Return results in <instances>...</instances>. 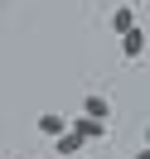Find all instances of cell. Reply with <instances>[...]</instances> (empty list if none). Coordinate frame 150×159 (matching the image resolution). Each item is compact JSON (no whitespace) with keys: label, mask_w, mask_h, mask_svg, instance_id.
<instances>
[{"label":"cell","mask_w":150,"mask_h":159,"mask_svg":"<svg viewBox=\"0 0 150 159\" xmlns=\"http://www.w3.org/2000/svg\"><path fill=\"white\" fill-rule=\"evenodd\" d=\"M82 145H87V140H82V135H78V130H63V135H58V140H53V154H58V159H68V154H78V149H82Z\"/></svg>","instance_id":"3"},{"label":"cell","mask_w":150,"mask_h":159,"mask_svg":"<svg viewBox=\"0 0 150 159\" xmlns=\"http://www.w3.org/2000/svg\"><path fill=\"white\" fill-rule=\"evenodd\" d=\"M136 159H150V145H140V154H136Z\"/></svg>","instance_id":"7"},{"label":"cell","mask_w":150,"mask_h":159,"mask_svg":"<svg viewBox=\"0 0 150 159\" xmlns=\"http://www.w3.org/2000/svg\"><path fill=\"white\" fill-rule=\"evenodd\" d=\"M145 145H150V125H145Z\"/></svg>","instance_id":"8"},{"label":"cell","mask_w":150,"mask_h":159,"mask_svg":"<svg viewBox=\"0 0 150 159\" xmlns=\"http://www.w3.org/2000/svg\"><path fill=\"white\" fill-rule=\"evenodd\" d=\"M136 29V5H116L111 10V34H131Z\"/></svg>","instance_id":"4"},{"label":"cell","mask_w":150,"mask_h":159,"mask_svg":"<svg viewBox=\"0 0 150 159\" xmlns=\"http://www.w3.org/2000/svg\"><path fill=\"white\" fill-rule=\"evenodd\" d=\"M82 111H87V116H102V120H107V116H111V101L102 97V92H87V97H82Z\"/></svg>","instance_id":"6"},{"label":"cell","mask_w":150,"mask_h":159,"mask_svg":"<svg viewBox=\"0 0 150 159\" xmlns=\"http://www.w3.org/2000/svg\"><path fill=\"white\" fill-rule=\"evenodd\" d=\"M121 53H126V58H140V53H145V29H131V34H121Z\"/></svg>","instance_id":"5"},{"label":"cell","mask_w":150,"mask_h":159,"mask_svg":"<svg viewBox=\"0 0 150 159\" xmlns=\"http://www.w3.org/2000/svg\"><path fill=\"white\" fill-rule=\"evenodd\" d=\"M73 130H78L82 140H102V135H107V120H102V116H87V111H82V116H73Z\"/></svg>","instance_id":"2"},{"label":"cell","mask_w":150,"mask_h":159,"mask_svg":"<svg viewBox=\"0 0 150 159\" xmlns=\"http://www.w3.org/2000/svg\"><path fill=\"white\" fill-rule=\"evenodd\" d=\"M34 125H39V135H49V140H58L63 130H73V116H58V111H44V116L34 120Z\"/></svg>","instance_id":"1"}]
</instances>
